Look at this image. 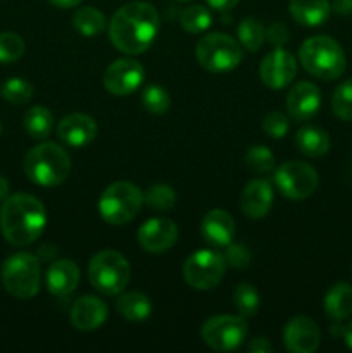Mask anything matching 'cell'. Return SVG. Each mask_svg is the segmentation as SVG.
<instances>
[{
    "label": "cell",
    "mask_w": 352,
    "mask_h": 353,
    "mask_svg": "<svg viewBox=\"0 0 352 353\" xmlns=\"http://www.w3.org/2000/svg\"><path fill=\"white\" fill-rule=\"evenodd\" d=\"M295 74V57L283 47H276L275 50L269 52L259 65V78L271 90L285 88L289 83L293 81Z\"/></svg>",
    "instance_id": "13"
},
{
    "label": "cell",
    "mask_w": 352,
    "mask_h": 353,
    "mask_svg": "<svg viewBox=\"0 0 352 353\" xmlns=\"http://www.w3.org/2000/svg\"><path fill=\"white\" fill-rule=\"evenodd\" d=\"M145 78V69L135 59H117L104 72V88L116 97L131 95L140 88Z\"/></svg>",
    "instance_id": "12"
},
{
    "label": "cell",
    "mask_w": 352,
    "mask_h": 353,
    "mask_svg": "<svg viewBox=\"0 0 352 353\" xmlns=\"http://www.w3.org/2000/svg\"><path fill=\"white\" fill-rule=\"evenodd\" d=\"M233 302L244 319L245 317L255 316L259 305H261V299H259L257 290L252 285H248V283H240V285L237 286L233 295Z\"/></svg>",
    "instance_id": "33"
},
{
    "label": "cell",
    "mask_w": 352,
    "mask_h": 353,
    "mask_svg": "<svg viewBox=\"0 0 352 353\" xmlns=\"http://www.w3.org/2000/svg\"><path fill=\"white\" fill-rule=\"evenodd\" d=\"M247 350L254 352V353H268V352H273V345L269 343L268 338H264V336L254 338V340L248 343Z\"/></svg>",
    "instance_id": "40"
},
{
    "label": "cell",
    "mask_w": 352,
    "mask_h": 353,
    "mask_svg": "<svg viewBox=\"0 0 352 353\" xmlns=\"http://www.w3.org/2000/svg\"><path fill=\"white\" fill-rule=\"evenodd\" d=\"M0 278L3 288L14 299H33L40 292V261L33 254L17 252L2 264Z\"/></svg>",
    "instance_id": "7"
},
{
    "label": "cell",
    "mask_w": 352,
    "mask_h": 353,
    "mask_svg": "<svg viewBox=\"0 0 352 353\" xmlns=\"http://www.w3.org/2000/svg\"><path fill=\"white\" fill-rule=\"evenodd\" d=\"M79 283L78 265L68 259L52 262L47 269V290L57 299H68Z\"/></svg>",
    "instance_id": "19"
},
{
    "label": "cell",
    "mask_w": 352,
    "mask_h": 353,
    "mask_svg": "<svg viewBox=\"0 0 352 353\" xmlns=\"http://www.w3.org/2000/svg\"><path fill=\"white\" fill-rule=\"evenodd\" d=\"M224 259H226V264H230L231 268L245 269L251 265L252 254L244 243H233V241H231V243L226 247Z\"/></svg>",
    "instance_id": "38"
},
{
    "label": "cell",
    "mask_w": 352,
    "mask_h": 353,
    "mask_svg": "<svg viewBox=\"0 0 352 353\" xmlns=\"http://www.w3.org/2000/svg\"><path fill=\"white\" fill-rule=\"evenodd\" d=\"M195 55L199 64L207 71L228 72L242 62L244 47L230 34L209 33L197 41Z\"/></svg>",
    "instance_id": "8"
},
{
    "label": "cell",
    "mask_w": 352,
    "mask_h": 353,
    "mask_svg": "<svg viewBox=\"0 0 352 353\" xmlns=\"http://www.w3.org/2000/svg\"><path fill=\"white\" fill-rule=\"evenodd\" d=\"M2 97L12 105H24L33 97V86L23 78H12L3 83Z\"/></svg>",
    "instance_id": "35"
},
{
    "label": "cell",
    "mask_w": 352,
    "mask_h": 353,
    "mask_svg": "<svg viewBox=\"0 0 352 353\" xmlns=\"http://www.w3.org/2000/svg\"><path fill=\"white\" fill-rule=\"evenodd\" d=\"M238 41L248 52H257L266 41V30L255 17H247L238 26Z\"/></svg>",
    "instance_id": "29"
},
{
    "label": "cell",
    "mask_w": 352,
    "mask_h": 353,
    "mask_svg": "<svg viewBox=\"0 0 352 353\" xmlns=\"http://www.w3.org/2000/svg\"><path fill=\"white\" fill-rule=\"evenodd\" d=\"M144 205L140 186L130 181H116L104 190L99 200V212L107 224L123 226L133 221Z\"/></svg>",
    "instance_id": "5"
},
{
    "label": "cell",
    "mask_w": 352,
    "mask_h": 353,
    "mask_svg": "<svg viewBox=\"0 0 352 353\" xmlns=\"http://www.w3.org/2000/svg\"><path fill=\"white\" fill-rule=\"evenodd\" d=\"M23 168L31 183L43 188H52L66 181L69 176L71 157L61 145L45 141L28 152Z\"/></svg>",
    "instance_id": "3"
},
{
    "label": "cell",
    "mask_w": 352,
    "mask_h": 353,
    "mask_svg": "<svg viewBox=\"0 0 352 353\" xmlns=\"http://www.w3.org/2000/svg\"><path fill=\"white\" fill-rule=\"evenodd\" d=\"M295 145L307 157H323L330 152V137L324 130L316 126H306L297 131Z\"/></svg>",
    "instance_id": "24"
},
{
    "label": "cell",
    "mask_w": 352,
    "mask_h": 353,
    "mask_svg": "<svg viewBox=\"0 0 352 353\" xmlns=\"http://www.w3.org/2000/svg\"><path fill=\"white\" fill-rule=\"evenodd\" d=\"M7 196H9V181L0 174V202H3Z\"/></svg>",
    "instance_id": "44"
},
{
    "label": "cell",
    "mask_w": 352,
    "mask_h": 353,
    "mask_svg": "<svg viewBox=\"0 0 352 353\" xmlns=\"http://www.w3.org/2000/svg\"><path fill=\"white\" fill-rule=\"evenodd\" d=\"M289 117L283 112H278V110L269 112L264 117V121H262V130H264V133L269 138H283L286 134V131H289Z\"/></svg>",
    "instance_id": "37"
},
{
    "label": "cell",
    "mask_w": 352,
    "mask_h": 353,
    "mask_svg": "<svg viewBox=\"0 0 352 353\" xmlns=\"http://www.w3.org/2000/svg\"><path fill=\"white\" fill-rule=\"evenodd\" d=\"M273 181L283 196L290 200H304L316 192L320 179L313 165L300 161H290L276 168Z\"/></svg>",
    "instance_id": "9"
},
{
    "label": "cell",
    "mask_w": 352,
    "mask_h": 353,
    "mask_svg": "<svg viewBox=\"0 0 352 353\" xmlns=\"http://www.w3.org/2000/svg\"><path fill=\"white\" fill-rule=\"evenodd\" d=\"M204 240L213 247H228L235 238V221L226 210L214 209L200 223Z\"/></svg>",
    "instance_id": "20"
},
{
    "label": "cell",
    "mask_w": 352,
    "mask_h": 353,
    "mask_svg": "<svg viewBox=\"0 0 352 353\" xmlns=\"http://www.w3.org/2000/svg\"><path fill=\"white\" fill-rule=\"evenodd\" d=\"M72 26L83 37L92 38L106 30L107 21L97 7H79L72 16Z\"/></svg>",
    "instance_id": "27"
},
{
    "label": "cell",
    "mask_w": 352,
    "mask_h": 353,
    "mask_svg": "<svg viewBox=\"0 0 352 353\" xmlns=\"http://www.w3.org/2000/svg\"><path fill=\"white\" fill-rule=\"evenodd\" d=\"M0 131H2V124H0Z\"/></svg>",
    "instance_id": "47"
},
{
    "label": "cell",
    "mask_w": 352,
    "mask_h": 353,
    "mask_svg": "<svg viewBox=\"0 0 352 353\" xmlns=\"http://www.w3.org/2000/svg\"><path fill=\"white\" fill-rule=\"evenodd\" d=\"M23 126L31 138L45 140V138L50 137L52 130H54V116L47 107L35 105L24 114Z\"/></svg>",
    "instance_id": "26"
},
{
    "label": "cell",
    "mask_w": 352,
    "mask_h": 353,
    "mask_svg": "<svg viewBox=\"0 0 352 353\" xmlns=\"http://www.w3.org/2000/svg\"><path fill=\"white\" fill-rule=\"evenodd\" d=\"M52 6L59 7V9H72V7L79 6L81 0H48Z\"/></svg>",
    "instance_id": "43"
},
{
    "label": "cell",
    "mask_w": 352,
    "mask_h": 353,
    "mask_svg": "<svg viewBox=\"0 0 352 353\" xmlns=\"http://www.w3.org/2000/svg\"><path fill=\"white\" fill-rule=\"evenodd\" d=\"M116 309L128 321H145L152 314V302L145 293L126 292L117 299Z\"/></svg>",
    "instance_id": "25"
},
{
    "label": "cell",
    "mask_w": 352,
    "mask_h": 353,
    "mask_svg": "<svg viewBox=\"0 0 352 353\" xmlns=\"http://www.w3.org/2000/svg\"><path fill=\"white\" fill-rule=\"evenodd\" d=\"M57 137L64 145L83 148L92 143L97 137V123L93 117L83 112L68 114L57 124Z\"/></svg>",
    "instance_id": "16"
},
{
    "label": "cell",
    "mask_w": 352,
    "mask_h": 353,
    "mask_svg": "<svg viewBox=\"0 0 352 353\" xmlns=\"http://www.w3.org/2000/svg\"><path fill=\"white\" fill-rule=\"evenodd\" d=\"M26 45L24 40L17 33H0V62L10 64V62L19 61L24 55Z\"/></svg>",
    "instance_id": "36"
},
{
    "label": "cell",
    "mask_w": 352,
    "mask_h": 353,
    "mask_svg": "<svg viewBox=\"0 0 352 353\" xmlns=\"http://www.w3.org/2000/svg\"><path fill=\"white\" fill-rule=\"evenodd\" d=\"M331 10H335L338 16H352V0H333Z\"/></svg>",
    "instance_id": "41"
},
{
    "label": "cell",
    "mask_w": 352,
    "mask_h": 353,
    "mask_svg": "<svg viewBox=\"0 0 352 353\" xmlns=\"http://www.w3.org/2000/svg\"><path fill=\"white\" fill-rule=\"evenodd\" d=\"M266 41L269 45H275V47H283L289 41V30H286L285 24L273 23L266 30Z\"/></svg>",
    "instance_id": "39"
},
{
    "label": "cell",
    "mask_w": 352,
    "mask_h": 353,
    "mask_svg": "<svg viewBox=\"0 0 352 353\" xmlns=\"http://www.w3.org/2000/svg\"><path fill=\"white\" fill-rule=\"evenodd\" d=\"M286 110L295 121H309L320 112L321 92L314 83L300 81L286 95Z\"/></svg>",
    "instance_id": "17"
},
{
    "label": "cell",
    "mask_w": 352,
    "mask_h": 353,
    "mask_svg": "<svg viewBox=\"0 0 352 353\" xmlns=\"http://www.w3.org/2000/svg\"><path fill=\"white\" fill-rule=\"evenodd\" d=\"M324 314L335 323L352 316V286L349 283H335L324 295Z\"/></svg>",
    "instance_id": "23"
},
{
    "label": "cell",
    "mask_w": 352,
    "mask_h": 353,
    "mask_svg": "<svg viewBox=\"0 0 352 353\" xmlns=\"http://www.w3.org/2000/svg\"><path fill=\"white\" fill-rule=\"evenodd\" d=\"M247 331V324L242 316H214L202 324L200 336L213 350L231 352L244 343Z\"/></svg>",
    "instance_id": "11"
},
{
    "label": "cell",
    "mask_w": 352,
    "mask_h": 353,
    "mask_svg": "<svg viewBox=\"0 0 352 353\" xmlns=\"http://www.w3.org/2000/svg\"><path fill=\"white\" fill-rule=\"evenodd\" d=\"M273 205V188L266 179H252L240 196L242 212L251 219H262Z\"/></svg>",
    "instance_id": "21"
},
{
    "label": "cell",
    "mask_w": 352,
    "mask_h": 353,
    "mask_svg": "<svg viewBox=\"0 0 352 353\" xmlns=\"http://www.w3.org/2000/svg\"><path fill=\"white\" fill-rule=\"evenodd\" d=\"M138 243L148 254H162L178 240V226L166 217H154L138 230Z\"/></svg>",
    "instance_id": "14"
},
{
    "label": "cell",
    "mask_w": 352,
    "mask_h": 353,
    "mask_svg": "<svg viewBox=\"0 0 352 353\" xmlns=\"http://www.w3.org/2000/svg\"><path fill=\"white\" fill-rule=\"evenodd\" d=\"M179 2H188V0H179Z\"/></svg>",
    "instance_id": "46"
},
{
    "label": "cell",
    "mask_w": 352,
    "mask_h": 353,
    "mask_svg": "<svg viewBox=\"0 0 352 353\" xmlns=\"http://www.w3.org/2000/svg\"><path fill=\"white\" fill-rule=\"evenodd\" d=\"M299 59L302 68L314 78L331 81L344 74L345 71V54L344 48L326 34L311 37L300 45Z\"/></svg>",
    "instance_id": "4"
},
{
    "label": "cell",
    "mask_w": 352,
    "mask_h": 353,
    "mask_svg": "<svg viewBox=\"0 0 352 353\" xmlns=\"http://www.w3.org/2000/svg\"><path fill=\"white\" fill-rule=\"evenodd\" d=\"M144 203L147 207H150L152 210L166 212V210L175 207L176 192L169 185H164V183H155V185H152L150 188L144 193Z\"/></svg>",
    "instance_id": "30"
},
{
    "label": "cell",
    "mask_w": 352,
    "mask_h": 353,
    "mask_svg": "<svg viewBox=\"0 0 352 353\" xmlns=\"http://www.w3.org/2000/svg\"><path fill=\"white\" fill-rule=\"evenodd\" d=\"M226 259L216 250H199L186 259L183 278L186 285L195 290H213L223 279Z\"/></svg>",
    "instance_id": "10"
},
{
    "label": "cell",
    "mask_w": 352,
    "mask_h": 353,
    "mask_svg": "<svg viewBox=\"0 0 352 353\" xmlns=\"http://www.w3.org/2000/svg\"><path fill=\"white\" fill-rule=\"evenodd\" d=\"M290 14L302 26H321L330 19L331 3L328 0H290Z\"/></svg>",
    "instance_id": "22"
},
{
    "label": "cell",
    "mask_w": 352,
    "mask_h": 353,
    "mask_svg": "<svg viewBox=\"0 0 352 353\" xmlns=\"http://www.w3.org/2000/svg\"><path fill=\"white\" fill-rule=\"evenodd\" d=\"M47 210L37 196L16 193L7 196L0 209V230L3 238L14 247H28L43 233Z\"/></svg>",
    "instance_id": "2"
},
{
    "label": "cell",
    "mask_w": 352,
    "mask_h": 353,
    "mask_svg": "<svg viewBox=\"0 0 352 353\" xmlns=\"http://www.w3.org/2000/svg\"><path fill=\"white\" fill-rule=\"evenodd\" d=\"M245 165L257 174H268L275 169V155L264 145H252L244 155Z\"/></svg>",
    "instance_id": "31"
},
{
    "label": "cell",
    "mask_w": 352,
    "mask_h": 353,
    "mask_svg": "<svg viewBox=\"0 0 352 353\" xmlns=\"http://www.w3.org/2000/svg\"><path fill=\"white\" fill-rule=\"evenodd\" d=\"M106 302L99 296L85 295L75 302L71 309V324L79 331L99 330L107 319Z\"/></svg>",
    "instance_id": "18"
},
{
    "label": "cell",
    "mask_w": 352,
    "mask_h": 353,
    "mask_svg": "<svg viewBox=\"0 0 352 353\" xmlns=\"http://www.w3.org/2000/svg\"><path fill=\"white\" fill-rule=\"evenodd\" d=\"M283 343L292 353H314L320 348L321 331L313 319L297 316L283 330Z\"/></svg>",
    "instance_id": "15"
},
{
    "label": "cell",
    "mask_w": 352,
    "mask_h": 353,
    "mask_svg": "<svg viewBox=\"0 0 352 353\" xmlns=\"http://www.w3.org/2000/svg\"><path fill=\"white\" fill-rule=\"evenodd\" d=\"M331 109L342 121H352V78L340 83L331 95Z\"/></svg>",
    "instance_id": "34"
},
{
    "label": "cell",
    "mask_w": 352,
    "mask_h": 353,
    "mask_svg": "<svg viewBox=\"0 0 352 353\" xmlns=\"http://www.w3.org/2000/svg\"><path fill=\"white\" fill-rule=\"evenodd\" d=\"M141 105H144L147 112L161 116V114H166L169 110L171 97H169V93L162 86L148 85L141 92Z\"/></svg>",
    "instance_id": "32"
},
{
    "label": "cell",
    "mask_w": 352,
    "mask_h": 353,
    "mask_svg": "<svg viewBox=\"0 0 352 353\" xmlns=\"http://www.w3.org/2000/svg\"><path fill=\"white\" fill-rule=\"evenodd\" d=\"M179 24L186 33L200 34L213 24V14L204 6H190L179 16Z\"/></svg>",
    "instance_id": "28"
},
{
    "label": "cell",
    "mask_w": 352,
    "mask_h": 353,
    "mask_svg": "<svg viewBox=\"0 0 352 353\" xmlns=\"http://www.w3.org/2000/svg\"><path fill=\"white\" fill-rule=\"evenodd\" d=\"M342 334H344L345 345H347V347L352 350V321L349 323V326L344 327V333H342Z\"/></svg>",
    "instance_id": "45"
},
{
    "label": "cell",
    "mask_w": 352,
    "mask_h": 353,
    "mask_svg": "<svg viewBox=\"0 0 352 353\" xmlns=\"http://www.w3.org/2000/svg\"><path fill=\"white\" fill-rule=\"evenodd\" d=\"M159 33V12L152 3L128 2L114 12L109 23V38L114 48L128 55L144 54Z\"/></svg>",
    "instance_id": "1"
},
{
    "label": "cell",
    "mask_w": 352,
    "mask_h": 353,
    "mask_svg": "<svg viewBox=\"0 0 352 353\" xmlns=\"http://www.w3.org/2000/svg\"><path fill=\"white\" fill-rule=\"evenodd\" d=\"M240 2V0H207V3H209L213 9L219 10V12H224V10H230L233 9L237 3Z\"/></svg>",
    "instance_id": "42"
},
{
    "label": "cell",
    "mask_w": 352,
    "mask_h": 353,
    "mask_svg": "<svg viewBox=\"0 0 352 353\" xmlns=\"http://www.w3.org/2000/svg\"><path fill=\"white\" fill-rule=\"evenodd\" d=\"M131 278L130 262L116 250L97 252L88 264V279L97 292L104 295H119Z\"/></svg>",
    "instance_id": "6"
}]
</instances>
